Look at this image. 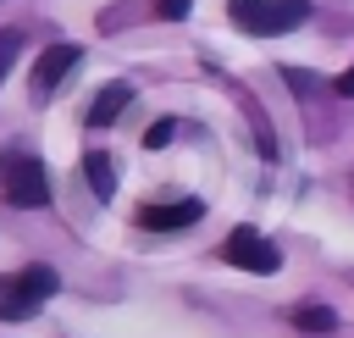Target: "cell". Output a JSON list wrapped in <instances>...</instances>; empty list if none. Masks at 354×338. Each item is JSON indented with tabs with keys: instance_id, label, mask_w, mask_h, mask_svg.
<instances>
[{
	"instance_id": "4",
	"label": "cell",
	"mask_w": 354,
	"mask_h": 338,
	"mask_svg": "<svg viewBox=\"0 0 354 338\" xmlns=\"http://www.w3.org/2000/svg\"><path fill=\"white\" fill-rule=\"evenodd\" d=\"M77 44H50V50H39V61H33V72H28V89H33V100H50L61 83H66V72L77 66Z\"/></svg>"
},
{
	"instance_id": "7",
	"label": "cell",
	"mask_w": 354,
	"mask_h": 338,
	"mask_svg": "<svg viewBox=\"0 0 354 338\" xmlns=\"http://www.w3.org/2000/svg\"><path fill=\"white\" fill-rule=\"evenodd\" d=\"M83 177H88L94 199H111V194H116V161H111L105 150H88V155H83Z\"/></svg>"
},
{
	"instance_id": "3",
	"label": "cell",
	"mask_w": 354,
	"mask_h": 338,
	"mask_svg": "<svg viewBox=\"0 0 354 338\" xmlns=\"http://www.w3.org/2000/svg\"><path fill=\"white\" fill-rule=\"evenodd\" d=\"M221 255H227L232 266L254 272V277H271V272L282 266V249H277L260 227H232V233H227V244H221Z\"/></svg>"
},
{
	"instance_id": "12",
	"label": "cell",
	"mask_w": 354,
	"mask_h": 338,
	"mask_svg": "<svg viewBox=\"0 0 354 338\" xmlns=\"http://www.w3.org/2000/svg\"><path fill=\"white\" fill-rule=\"evenodd\" d=\"M188 6H194V0H155V17H160V22H183Z\"/></svg>"
},
{
	"instance_id": "2",
	"label": "cell",
	"mask_w": 354,
	"mask_h": 338,
	"mask_svg": "<svg viewBox=\"0 0 354 338\" xmlns=\"http://www.w3.org/2000/svg\"><path fill=\"white\" fill-rule=\"evenodd\" d=\"M0 194H6L17 211L44 205V199H50V172H44V161L28 155V150H6V155H0Z\"/></svg>"
},
{
	"instance_id": "11",
	"label": "cell",
	"mask_w": 354,
	"mask_h": 338,
	"mask_svg": "<svg viewBox=\"0 0 354 338\" xmlns=\"http://www.w3.org/2000/svg\"><path fill=\"white\" fill-rule=\"evenodd\" d=\"M171 133H177V122H171V116L149 122V127H144V150H166V144H171Z\"/></svg>"
},
{
	"instance_id": "9",
	"label": "cell",
	"mask_w": 354,
	"mask_h": 338,
	"mask_svg": "<svg viewBox=\"0 0 354 338\" xmlns=\"http://www.w3.org/2000/svg\"><path fill=\"white\" fill-rule=\"evenodd\" d=\"M293 327H299V332H332L337 316H332L326 305H299V310H293Z\"/></svg>"
},
{
	"instance_id": "6",
	"label": "cell",
	"mask_w": 354,
	"mask_h": 338,
	"mask_svg": "<svg viewBox=\"0 0 354 338\" xmlns=\"http://www.w3.org/2000/svg\"><path fill=\"white\" fill-rule=\"evenodd\" d=\"M127 105H133V89H127V83H105V89L94 94V105H88V127H111Z\"/></svg>"
},
{
	"instance_id": "10",
	"label": "cell",
	"mask_w": 354,
	"mask_h": 338,
	"mask_svg": "<svg viewBox=\"0 0 354 338\" xmlns=\"http://www.w3.org/2000/svg\"><path fill=\"white\" fill-rule=\"evenodd\" d=\"M17 50H22V33H17V28H0V83H6V72L17 66Z\"/></svg>"
},
{
	"instance_id": "1",
	"label": "cell",
	"mask_w": 354,
	"mask_h": 338,
	"mask_svg": "<svg viewBox=\"0 0 354 338\" xmlns=\"http://www.w3.org/2000/svg\"><path fill=\"white\" fill-rule=\"evenodd\" d=\"M227 17L254 39H277L310 17V0H227Z\"/></svg>"
},
{
	"instance_id": "8",
	"label": "cell",
	"mask_w": 354,
	"mask_h": 338,
	"mask_svg": "<svg viewBox=\"0 0 354 338\" xmlns=\"http://www.w3.org/2000/svg\"><path fill=\"white\" fill-rule=\"evenodd\" d=\"M33 310V294L22 288V272L17 277H0V321H22Z\"/></svg>"
},
{
	"instance_id": "13",
	"label": "cell",
	"mask_w": 354,
	"mask_h": 338,
	"mask_svg": "<svg viewBox=\"0 0 354 338\" xmlns=\"http://www.w3.org/2000/svg\"><path fill=\"white\" fill-rule=\"evenodd\" d=\"M332 94H337V100H354V66H348V72H337V78H332Z\"/></svg>"
},
{
	"instance_id": "5",
	"label": "cell",
	"mask_w": 354,
	"mask_h": 338,
	"mask_svg": "<svg viewBox=\"0 0 354 338\" xmlns=\"http://www.w3.org/2000/svg\"><path fill=\"white\" fill-rule=\"evenodd\" d=\"M205 216V205L199 199H177V205H144L138 211V227H149V233H177V227H194Z\"/></svg>"
}]
</instances>
